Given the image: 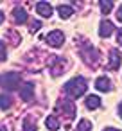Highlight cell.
Wrapping results in <instances>:
<instances>
[{
    "label": "cell",
    "mask_w": 122,
    "mask_h": 131,
    "mask_svg": "<svg viewBox=\"0 0 122 131\" xmlns=\"http://www.w3.org/2000/svg\"><path fill=\"white\" fill-rule=\"evenodd\" d=\"M86 90H88V83H86V79L83 75H75V77L68 79L65 83V86H63L65 95L68 99H72V101L77 99V97H83L86 93Z\"/></svg>",
    "instance_id": "1"
},
{
    "label": "cell",
    "mask_w": 122,
    "mask_h": 131,
    "mask_svg": "<svg viewBox=\"0 0 122 131\" xmlns=\"http://www.w3.org/2000/svg\"><path fill=\"white\" fill-rule=\"evenodd\" d=\"M79 54H81V59H83L88 67L95 68V67L99 65L101 54H99V50H97L92 43H88V41L81 40V41H79Z\"/></svg>",
    "instance_id": "2"
},
{
    "label": "cell",
    "mask_w": 122,
    "mask_h": 131,
    "mask_svg": "<svg viewBox=\"0 0 122 131\" xmlns=\"http://www.w3.org/2000/svg\"><path fill=\"white\" fill-rule=\"evenodd\" d=\"M22 83V75L18 72H7V74H0V86L6 88L7 92L18 90Z\"/></svg>",
    "instance_id": "3"
},
{
    "label": "cell",
    "mask_w": 122,
    "mask_h": 131,
    "mask_svg": "<svg viewBox=\"0 0 122 131\" xmlns=\"http://www.w3.org/2000/svg\"><path fill=\"white\" fill-rule=\"evenodd\" d=\"M56 110H61V113H63V117H65L66 120H74V118H75V111H77V108H75L74 101L68 99V97H63L61 101H58Z\"/></svg>",
    "instance_id": "4"
},
{
    "label": "cell",
    "mask_w": 122,
    "mask_h": 131,
    "mask_svg": "<svg viewBox=\"0 0 122 131\" xmlns=\"http://www.w3.org/2000/svg\"><path fill=\"white\" fill-rule=\"evenodd\" d=\"M66 67H68V61H66V59H63V58H54V61L49 65V72H50L52 77H58V75H61V74L66 72Z\"/></svg>",
    "instance_id": "5"
},
{
    "label": "cell",
    "mask_w": 122,
    "mask_h": 131,
    "mask_svg": "<svg viewBox=\"0 0 122 131\" xmlns=\"http://www.w3.org/2000/svg\"><path fill=\"white\" fill-rule=\"evenodd\" d=\"M45 41H47V45L49 47H54V49H59V47H63V43H65V34L61 32V31H50L47 36H45Z\"/></svg>",
    "instance_id": "6"
},
{
    "label": "cell",
    "mask_w": 122,
    "mask_h": 131,
    "mask_svg": "<svg viewBox=\"0 0 122 131\" xmlns=\"http://www.w3.org/2000/svg\"><path fill=\"white\" fill-rule=\"evenodd\" d=\"M18 90H20V97H22V101H25V102L32 101V97H34V83L25 81V83L20 84Z\"/></svg>",
    "instance_id": "7"
},
{
    "label": "cell",
    "mask_w": 122,
    "mask_h": 131,
    "mask_svg": "<svg viewBox=\"0 0 122 131\" xmlns=\"http://www.w3.org/2000/svg\"><path fill=\"white\" fill-rule=\"evenodd\" d=\"M120 63H122V54L117 49H111L109 50V56H108V68L109 70H118L120 68Z\"/></svg>",
    "instance_id": "8"
},
{
    "label": "cell",
    "mask_w": 122,
    "mask_h": 131,
    "mask_svg": "<svg viewBox=\"0 0 122 131\" xmlns=\"http://www.w3.org/2000/svg\"><path fill=\"white\" fill-rule=\"evenodd\" d=\"M115 31V25L109 22V20H101L99 24V36L101 38H109Z\"/></svg>",
    "instance_id": "9"
},
{
    "label": "cell",
    "mask_w": 122,
    "mask_h": 131,
    "mask_svg": "<svg viewBox=\"0 0 122 131\" xmlns=\"http://www.w3.org/2000/svg\"><path fill=\"white\" fill-rule=\"evenodd\" d=\"M36 13L40 16H43V18H50L54 9H52V6L49 2H43V0H41V2H36Z\"/></svg>",
    "instance_id": "10"
},
{
    "label": "cell",
    "mask_w": 122,
    "mask_h": 131,
    "mask_svg": "<svg viewBox=\"0 0 122 131\" xmlns=\"http://www.w3.org/2000/svg\"><path fill=\"white\" fill-rule=\"evenodd\" d=\"M13 18H15V24H16V25H24V24L27 22V11H25L24 7L16 6L15 11H13Z\"/></svg>",
    "instance_id": "11"
},
{
    "label": "cell",
    "mask_w": 122,
    "mask_h": 131,
    "mask_svg": "<svg viewBox=\"0 0 122 131\" xmlns=\"http://www.w3.org/2000/svg\"><path fill=\"white\" fill-rule=\"evenodd\" d=\"M95 88L99 90V92H111V81L106 77V75H101V77H97V81H95Z\"/></svg>",
    "instance_id": "12"
},
{
    "label": "cell",
    "mask_w": 122,
    "mask_h": 131,
    "mask_svg": "<svg viewBox=\"0 0 122 131\" xmlns=\"http://www.w3.org/2000/svg\"><path fill=\"white\" fill-rule=\"evenodd\" d=\"M45 126H47L49 131H58L61 124H59V118H58L56 115H49V117L45 118Z\"/></svg>",
    "instance_id": "13"
},
{
    "label": "cell",
    "mask_w": 122,
    "mask_h": 131,
    "mask_svg": "<svg viewBox=\"0 0 122 131\" xmlns=\"http://www.w3.org/2000/svg\"><path fill=\"white\" fill-rule=\"evenodd\" d=\"M58 13H59V18L61 20H66V18H70L74 15V7L72 6H66V4H61L58 7Z\"/></svg>",
    "instance_id": "14"
},
{
    "label": "cell",
    "mask_w": 122,
    "mask_h": 131,
    "mask_svg": "<svg viewBox=\"0 0 122 131\" xmlns=\"http://www.w3.org/2000/svg\"><path fill=\"white\" fill-rule=\"evenodd\" d=\"M84 104L88 110H97V108H101V97L99 95H88Z\"/></svg>",
    "instance_id": "15"
},
{
    "label": "cell",
    "mask_w": 122,
    "mask_h": 131,
    "mask_svg": "<svg viewBox=\"0 0 122 131\" xmlns=\"http://www.w3.org/2000/svg\"><path fill=\"white\" fill-rule=\"evenodd\" d=\"M13 106V97L9 93H0V110H9Z\"/></svg>",
    "instance_id": "16"
},
{
    "label": "cell",
    "mask_w": 122,
    "mask_h": 131,
    "mask_svg": "<svg viewBox=\"0 0 122 131\" xmlns=\"http://www.w3.org/2000/svg\"><path fill=\"white\" fill-rule=\"evenodd\" d=\"M22 131H36V120H34L32 117H25V118H24Z\"/></svg>",
    "instance_id": "17"
},
{
    "label": "cell",
    "mask_w": 122,
    "mask_h": 131,
    "mask_svg": "<svg viewBox=\"0 0 122 131\" xmlns=\"http://www.w3.org/2000/svg\"><path fill=\"white\" fill-rule=\"evenodd\" d=\"M99 7H101V11H102L104 15H108V13H111V9H113V2H111V0H101V2H99Z\"/></svg>",
    "instance_id": "18"
},
{
    "label": "cell",
    "mask_w": 122,
    "mask_h": 131,
    "mask_svg": "<svg viewBox=\"0 0 122 131\" xmlns=\"http://www.w3.org/2000/svg\"><path fill=\"white\" fill-rule=\"evenodd\" d=\"M75 131H92V122L86 120V118H81L77 127H75Z\"/></svg>",
    "instance_id": "19"
},
{
    "label": "cell",
    "mask_w": 122,
    "mask_h": 131,
    "mask_svg": "<svg viewBox=\"0 0 122 131\" xmlns=\"http://www.w3.org/2000/svg\"><path fill=\"white\" fill-rule=\"evenodd\" d=\"M7 59V49H6V41L0 40V61Z\"/></svg>",
    "instance_id": "20"
},
{
    "label": "cell",
    "mask_w": 122,
    "mask_h": 131,
    "mask_svg": "<svg viewBox=\"0 0 122 131\" xmlns=\"http://www.w3.org/2000/svg\"><path fill=\"white\" fill-rule=\"evenodd\" d=\"M40 29H41V22H38V20H36V22H32V25H31V32L34 34V32H38Z\"/></svg>",
    "instance_id": "21"
},
{
    "label": "cell",
    "mask_w": 122,
    "mask_h": 131,
    "mask_svg": "<svg viewBox=\"0 0 122 131\" xmlns=\"http://www.w3.org/2000/svg\"><path fill=\"white\" fill-rule=\"evenodd\" d=\"M117 43L122 47V29H118V31H117Z\"/></svg>",
    "instance_id": "22"
},
{
    "label": "cell",
    "mask_w": 122,
    "mask_h": 131,
    "mask_svg": "<svg viewBox=\"0 0 122 131\" xmlns=\"http://www.w3.org/2000/svg\"><path fill=\"white\" fill-rule=\"evenodd\" d=\"M117 20H118V22H122V4H120V7L117 9Z\"/></svg>",
    "instance_id": "23"
},
{
    "label": "cell",
    "mask_w": 122,
    "mask_h": 131,
    "mask_svg": "<svg viewBox=\"0 0 122 131\" xmlns=\"http://www.w3.org/2000/svg\"><path fill=\"white\" fill-rule=\"evenodd\" d=\"M4 20H6V15H4V11H0V25L4 24Z\"/></svg>",
    "instance_id": "24"
},
{
    "label": "cell",
    "mask_w": 122,
    "mask_h": 131,
    "mask_svg": "<svg viewBox=\"0 0 122 131\" xmlns=\"http://www.w3.org/2000/svg\"><path fill=\"white\" fill-rule=\"evenodd\" d=\"M102 131H120V129H117V127H104Z\"/></svg>",
    "instance_id": "25"
},
{
    "label": "cell",
    "mask_w": 122,
    "mask_h": 131,
    "mask_svg": "<svg viewBox=\"0 0 122 131\" xmlns=\"http://www.w3.org/2000/svg\"><path fill=\"white\" fill-rule=\"evenodd\" d=\"M118 117H120V118H122V102H120V104H118Z\"/></svg>",
    "instance_id": "26"
},
{
    "label": "cell",
    "mask_w": 122,
    "mask_h": 131,
    "mask_svg": "<svg viewBox=\"0 0 122 131\" xmlns=\"http://www.w3.org/2000/svg\"><path fill=\"white\" fill-rule=\"evenodd\" d=\"M0 131H7V129H6V127H4V126H0Z\"/></svg>",
    "instance_id": "27"
}]
</instances>
